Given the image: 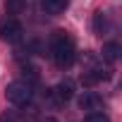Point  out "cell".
<instances>
[{
	"label": "cell",
	"instance_id": "cell-3",
	"mask_svg": "<svg viewBox=\"0 0 122 122\" xmlns=\"http://www.w3.org/2000/svg\"><path fill=\"white\" fill-rule=\"evenodd\" d=\"M24 36V29L17 19H5L0 22V38H3L5 43H19Z\"/></svg>",
	"mask_w": 122,
	"mask_h": 122
},
{
	"label": "cell",
	"instance_id": "cell-11",
	"mask_svg": "<svg viewBox=\"0 0 122 122\" xmlns=\"http://www.w3.org/2000/svg\"><path fill=\"white\" fill-rule=\"evenodd\" d=\"M0 122H24L15 110H7V112H3V115H0Z\"/></svg>",
	"mask_w": 122,
	"mask_h": 122
},
{
	"label": "cell",
	"instance_id": "cell-7",
	"mask_svg": "<svg viewBox=\"0 0 122 122\" xmlns=\"http://www.w3.org/2000/svg\"><path fill=\"white\" fill-rule=\"evenodd\" d=\"M70 5V0H41V7L48 15H60L65 12V7Z\"/></svg>",
	"mask_w": 122,
	"mask_h": 122
},
{
	"label": "cell",
	"instance_id": "cell-1",
	"mask_svg": "<svg viewBox=\"0 0 122 122\" xmlns=\"http://www.w3.org/2000/svg\"><path fill=\"white\" fill-rule=\"evenodd\" d=\"M50 55L57 67H70L74 62L77 48H74V41L67 31H55L50 36Z\"/></svg>",
	"mask_w": 122,
	"mask_h": 122
},
{
	"label": "cell",
	"instance_id": "cell-2",
	"mask_svg": "<svg viewBox=\"0 0 122 122\" xmlns=\"http://www.w3.org/2000/svg\"><path fill=\"white\" fill-rule=\"evenodd\" d=\"M31 96H34V91H31V86L26 81H10L7 89H5V98L12 105H17V108L29 105L31 103Z\"/></svg>",
	"mask_w": 122,
	"mask_h": 122
},
{
	"label": "cell",
	"instance_id": "cell-10",
	"mask_svg": "<svg viewBox=\"0 0 122 122\" xmlns=\"http://www.w3.org/2000/svg\"><path fill=\"white\" fill-rule=\"evenodd\" d=\"M84 122H110V117L105 112H89L84 117Z\"/></svg>",
	"mask_w": 122,
	"mask_h": 122
},
{
	"label": "cell",
	"instance_id": "cell-12",
	"mask_svg": "<svg viewBox=\"0 0 122 122\" xmlns=\"http://www.w3.org/2000/svg\"><path fill=\"white\" fill-rule=\"evenodd\" d=\"M41 122H57V120H53V117H46V120H41Z\"/></svg>",
	"mask_w": 122,
	"mask_h": 122
},
{
	"label": "cell",
	"instance_id": "cell-8",
	"mask_svg": "<svg viewBox=\"0 0 122 122\" xmlns=\"http://www.w3.org/2000/svg\"><path fill=\"white\" fill-rule=\"evenodd\" d=\"M120 43H105L103 46V60L105 62H117V57H120Z\"/></svg>",
	"mask_w": 122,
	"mask_h": 122
},
{
	"label": "cell",
	"instance_id": "cell-4",
	"mask_svg": "<svg viewBox=\"0 0 122 122\" xmlns=\"http://www.w3.org/2000/svg\"><path fill=\"white\" fill-rule=\"evenodd\" d=\"M72 96H74V86H72V81H60L55 89L48 91V98H50L53 105H65Z\"/></svg>",
	"mask_w": 122,
	"mask_h": 122
},
{
	"label": "cell",
	"instance_id": "cell-5",
	"mask_svg": "<svg viewBox=\"0 0 122 122\" xmlns=\"http://www.w3.org/2000/svg\"><path fill=\"white\" fill-rule=\"evenodd\" d=\"M79 108L86 110V112H96V110L103 108V101H101L98 93H93V91H84L81 98H79Z\"/></svg>",
	"mask_w": 122,
	"mask_h": 122
},
{
	"label": "cell",
	"instance_id": "cell-9",
	"mask_svg": "<svg viewBox=\"0 0 122 122\" xmlns=\"http://www.w3.org/2000/svg\"><path fill=\"white\" fill-rule=\"evenodd\" d=\"M108 15L105 12H96V17H93V31L98 34V36H103V34H108Z\"/></svg>",
	"mask_w": 122,
	"mask_h": 122
},
{
	"label": "cell",
	"instance_id": "cell-6",
	"mask_svg": "<svg viewBox=\"0 0 122 122\" xmlns=\"http://www.w3.org/2000/svg\"><path fill=\"white\" fill-rule=\"evenodd\" d=\"M108 77H110V72H108V70H103V67H91L89 72H84L81 81H84L86 86H93V84H98V81H105Z\"/></svg>",
	"mask_w": 122,
	"mask_h": 122
}]
</instances>
